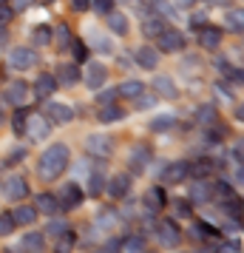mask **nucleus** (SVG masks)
<instances>
[{"mask_svg":"<svg viewBox=\"0 0 244 253\" xmlns=\"http://www.w3.org/2000/svg\"><path fill=\"white\" fill-rule=\"evenodd\" d=\"M69 160H71V151L69 145H63V142H54L51 148H46L40 154V162H37V173H40V179H57L63 176V171L69 168Z\"/></svg>","mask_w":244,"mask_h":253,"instance_id":"obj_1","label":"nucleus"},{"mask_svg":"<svg viewBox=\"0 0 244 253\" xmlns=\"http://www.w3.org/2000/svg\"><path fill=\"white\" fill-rule=\"evenodd\" d=\"M23 134L32 142H43V139L51 137V123H48L46 117H40V114H32V117H26V128H23Z\"/></svg>","mask_w":244,"mask_h":253,"instance_id":"obj_2","label":"nucleus"},{"mask_svg":"<svg viewBox=\"0 0 244 253\" xmlns=\"http://www.w3.org/2000/svg\"><path fill=\"white\" fill-rule=\"evenodd\" d=\"M156 236H159L162 248H176L182 242V230L174 219H162V222H156Z\"/></svg>","mask_w":244,"mask_h":253,"instance_id":"obj_3","label":"nucleus"},{"mask_svg":"<svg viewBox=\"0 0 244 253\" xmlns=\"http://www.w3.org/2000/svg\"><path fill=\"white\" fill-rule=\"evenodd\" d=\"M82 199H85V194H82V188L77 182H66L63 188H60V194H57L60 211H74Z\"/></svg>","mask_w":244,"mask_h":253,"instance_id":"obj_4","label":"nucleus"},{"mask_svg":"<svg viewBox=\"0 0 244 253\" xmlns=\"http://www.w3.org/2000/svg\"><path fill=\"white\" fill-rule=\"evenodd\" d=\"M85 151L91 157H97V160H108L114 154V139L103 137V134H91V137L85 139Z\"/></svg>","mask_w":244,"mask_h":253,"instance_id":"obj_5","label":"nucleus"},{"mask_svg":"<svg viewBox=\"0 0 244 253\" xmlns=\"http://www.w3.org/2000/svg\"><path fill=\"white\" fill-rule=\"evenodd\" d=\"M151 160H153V151L148 148V145H142V142H139V145H134L131 154H128V165H131V171H134V173L148 171Z\"/></svg>","mask_w":244,"mask_h":253,"instance_id":"obj_6","label":"nucleus"},{"mask_svg":"<svg viewBox=\"0 0 244 253\" xmlns=\"http://www.w3.org/2000/svg\"><path fill=\"white\" fill-rule=\"evenodd\" d=\"M37 60H40L37 51H32V48H26V46L9 51V66L17 71H26V69H32V66H37Z\"/></svg>","mask_w":244,"mask_h":253,"instance_id":"obj_7","label":"nucleus"},{"mask_svg":"<svg viewBox=\"0 0 244 253\" xmlns=\"http://www.w3.org/2000/svg\"><path fill=\"white\" fill-rule=\"evenodd\" d=\"M3 194H6V199H9V202H20V199H26V196H29V182H26L20 173H12V176L6 179Z\"/></svg>","mask_w":244,"mask_h":253,"instance_id":"obj_8","label":"nucleus"},{"mask_svg":"<svg viewBox=\"0 0 244 253\" xmlns=\"http://www.w3.org/2000/svg\"><path fill=\"white\" fill-rule=\"evenodd\" d=\"M187 173H190V162L179 160V162H171V165H165L162 171V182L165 185H176V182H185Z\"/></svg>","mask_w":244,"mask_h":253,"instance_id":"obj_9","label":"nucleus"},{"mask_svg":"<svg viewBox=\"0 0 244 253\" xmlns=\"http://www.w3.org/2000/svg\"><path fill=\"white\" fill-rule=\"evenodd\" d=\"M131 191V176L128 173H116L111 176L108 182H105V194L111 196V199H125Z\"/></svg>","mask_w":244,"mask_h":253,"instance_id":"obj_10","label":"nucleus"},{"mask_svg":"<svg viewBox=\"0 0 244 253\" xmlns=\"http://www.w3.org/2000/svg\"><path fill=\"white\" fill-rule=\"evenodd\" d=\"M159 43V51H182L185 48V35L176 32V29H165L162 35L156 37Z\"/></svg>","mask_w":244,"mask_h":253,"instance_id":"obj_11","label":"nucleus"},{"mask_svg":"<svg viewBox=\"0 0 244 253\" xmlns=\"http://www.w3.org/2000/svg\"><path fill=\"white\" fill-rule=\"evenodd\" d=\"M105 80H108V69H105L103 63H88V69H85V77H82V83H85L91 91H97L100 85H105Z\"/></svg>","mask_w":244,"mask_h":253,"instance_id":"obj_12","label":"nucleus"},{"mask_svg":"<svg viewBox=\"0 0 244 253\" xmlns=\"http://www.w3.org/2000/svg\"><path fill=\"white\" fill-rule=\"evenodd\" d=\"M142 202H145V208H148V213H159V211H165V202H168V194H165V188H148V194L142 196Z\"/></svg>","mask_w":244,"mask_h":253,"instance_id":"obj_13","label":"nucleus"},{"mask_svg":"<svg viewBox=\"0 0 244 253\" xmlns=\"http://www.w3.org/2000/svg\"><path fill=\"white\" fill-rule=\"evenodd\" d=\"M3 100L20 108V105H23L26 100H29V85H26V83H20V80L9 83V85H6V97H3Z\"/></svg>","mask_w":244,"mask_h":253,"instance_id":"obj_14","label":"nucleus"},{"mask_svg":"<svg viewBox=\"0 0 244 253\" xmlns=\"http://www.w3.org/2000/svg\"><path fill=\"white\" fill-rule=\"evenodd\" d=\"M54 91H57V77L54 74H40L35 83V97L37 100H48Z\"/></svg>","mask_w":244,"mask_h":253,"instance_id":"obj_15","label":"nucleus"},{"mask_svg":"<svg viewBox=\"0 0 244 253\" xmlns=\"http://www.w3.org/2000/svg\"><path fill=\"white\" fill-rule=\"evenodd\" d=\"M153 88H156V94L165 97V100H176V97H179V88H176V83L171 80L168 74H156V77H153Z\"/></svg>","mask_w":244,"mask_h":253,"instance_id":"obj_16","label":"nucleus"},{"mask_svg":"<svg viewBox=\"0 0 244 253\" xmlns=\"http://www.w3.org/2000/svg\"><path fill=\"white\" fill-rule=\"evenodd\" d=\"M82 80L80 69H77V63H63L57 69V85H77Z\"/></svg>","mask_w":244,"mask_h":253,"instance_id":"obj_17","label":"nucleus"},{"mask_svg":"<svg viewBox=\"0 0 244 253\" xmlns=\"http://www.w3.org/2000/svg\"><path fill=\"white\" fill-rule=\"evenodd\" d=\"M35 208H37V213H46V216H57V213H63L54 194H40L35 199Z\"/></svg>","mask_w":244,"mask_h":253,"instance_id":"obj_18","label":"nucleus"},{"mask_svg":"<svg viewBox=\"0 0 244 253\" xmlns=\"http://www.w3.org/2000/svg\"><path fill=\"white\" fill-rule=\"evenodd\" d=\"M46 114L51 117L54 123L66 126V123H71V120H74V108H69V105H63V103H48L46 105Z\"/></svg>","mask_w":244,"mask_h":253,"instance_id":"obj_19","label":"nucleus"},{"mask_svg":"<svg viewBox=\"0 0 244 253\" xmlns=\"http://www.w3.org/2000/svg\"><path fill=\"white\" fill-rule=\"evenodd\" d=\"M190 236H193V239L216 242V239H221V230L216 228V225H210V222H196V225L190 228Z\"/></svg>","mask_w":244,"mask_h":253,"instance_id":"obj_20","label":"nucleus"},{"mask_svg":"<svg viewBox=\"0 0 244 253\" xmlns=\"http://www.w3.org/2000/svg\"><path fill=\"white\" fill-rule=\"evenodd\" d=\"M94 222H97V228H103V230H116L119 228V211H114V208H103Z\"/></svg>","mask_w":244,"mask_h":253,"instance_id":"obj_21","label":"nucleus"},{"mask_svg":"<svg viewBox=\"0 0 244 253\" xmlns=\"http://www.w3.org/2000/svg\"><path fill=\"white\" fill-rule=\"evenodd\" d=\"M137 63H139L142 69L153 71L156 66H159V51L151 48V46H139V48H137Z\"/></svg>","mask_w":244,"mask_h":253,"instance_id":"obj_22","label":"nucleus"},{"mask_svg":"<svg viewBox=\"0 0 244 253\" xmlns=\"http://www.w3.org/2000/svg\"><path fill=\"white\" fill-rule=\"evenodd\" d=\"M37 216H40V213H37V208H35V205H32V208H29V205H20V208H14V211H12L14 225H23V228L35 225Z\"/></svg>","mask_w":244,"mask_h":253,"instance_id":"obj_23","label":"nucleus"},{"mask_svg":"<svg viewBox=\"0 0 244 253\" xmlns=\"http://www.w3.org/2000/svg\"><path fill=\"white\" fill-rule=\"evenodd\" d=\"M199 43H202V48H208V51H213V48H219L221 43V29H216V26H205L202 29V35H199Z\"/></svg>","mask_w":244,"mask_h":253,"instance_id":"obj_24","label":"nucleus"},{"mask_svg":"<svg viewBox=\"0 0 244 253\" xmlns=\"http://www.w3.org/2000/svg\"><path fill=\"white\" fill-rule=\"evenodd\" d=\"M105 17H108V29H111V32H114V35H128L131 32V26H128V17H125V14L122 12H114V9H111V12L105 14Z\"/></svg>","mask_w":244,"mask_h":253,"instance_id":"obj_25","label":"nucleus"},{"mask_svg":"<svg viewBox=\"0 0 244 253\" xmlns=\"http://www.w3.org/2000/svg\"><path fill=\"white\" fill-rule=\"evenodd\" d=\"M103 126H111V123H122L125 120V111L119 108V105H114V103H108V105H103L100 108V117H97Z\"/></svg>","mask_w":244,"mask_h":253,"instance_id":"obj_26","label":"nucleus"},{"mask_svg":"<svg viewBox=\"0 0 244 253\" xmlns=\"http://www.w3.org/2000/svg\"><path fill=\"white\" fill-rule=\"evenodd\" d=\"M221 208H224V216L230 219V222H242L244 205H242V196H239V194H233L230 199H224V202H221Z\"/></svg>","mask_w":244,"mask_h":253,"instance_id":"obj_27","label":"nucleus"},{"mask_svg":"<svg viewBox=\"0 0 244 253\" xmlns=\"http://www.w3.org/2000/svg\"><path fill=\"white\" fill-rule=\"evenodd\" d=\"M165 29H168V26H165L162 17H153V14H148V17L142 20V35H145V37H159Z\"/></svg>","mask_w":244,"mask_h":253,"instance_id":"obj_28","label":"nucleus"},{"mask_svg":"<svg viewBox=\"0 0 244 253\" xmlns=\"http://www.w3.org/2000/svg\"><path fill=\"white\" fill-rule=\"evenodd\" d=\"M196 120H199V126H216L219 123V111H216V105H199L196 108Z\"/></svg>","mask_w":244,"mask_h":253,"instance_id":"obj_29","label":"nucleus"},{"mask_svg":"<svg viewBox=\"0 0 244 253\" xmlns=\"http://www.w3.org/2000/svg\"><path fill=\"white\" fill-rule=\"evenodd\" d=\"M145 245H148L145 233H131L119 239V251H145Z\"/></svg>","mask_w":244,"mask_h":253,"instance_id":"obj_30","label":"nucleus"},{"mask_svg":"<svg viewBox=\"0 0 244 253\" xmlns=\"http://www.w3.org/2000/svg\"><path fill=\"white\" fill-rule=\"evenodd\" d=\"M213 199V191H210V185L205 179H199L193 188H190V202H210Z\"/></svg>","mask_w":244,"mask_h":253,"instance_id":"obj_31","label":"nucleus"},{"mask_svg":"<svg viewBox=\"0 0 244 253\" xmlns=\"http://www.w3.org/2000/svg\"><path fill=\"white\" fill-rule=\"evenodd\" d=\"M224 23H227V29H230V32L242 35V32H244V14H242V9H233V12H227V14H224Z\"/></svg>","mask_w":244,"mask_h":253,"instance_id":"obj_32","label":"nucleus"},{"mask_svg":"<svg viewBox=\"0 0 244 253\" xmlns=\"http://www.w3.org/2000/svg\"><path fill=\"white\" fill-rule=\"evenodd\" d=\"M142 91H145V85H142L139 80H128V83H122V85L116 88V94H119V97H128V100L139 97Z\"/></svg>","mask_w":244,"mask_h":253,"instance_id":"obj_33","label":"nucleus"},{"mask_svg":"<svg viewBox=\"0 0 244 253\" xmlns=\"http://www.w3.org/2000/svg\"><path fill=\"white\" fill-rule=\"evenodd\" d=\"M20 248H26V251H43V248H46V236L37 233V230H32V233L23 236V245H20Z\"/></svg>","mask_w":244,"mask_h":253,"instance_id":"obj_34","label":"nucleus"},{"mask_svg":"<svg viewBox=\"0 0 244 253\" xmlns=\"http://www.w3.org/2000/svg\"><path fill=\"white\" fill-rule=\"evenodd\" d=\"M210 171H213V162H210V160L190 162V173H187V176H193V179H205Z\"/></svg>","mask_w":244,"mask_h":253,"instance_id":"obj_35","label":"nucleus"},{"mask_svg":"<svg viewBox=\"0 0 244 253\" xmlns=\"http://www.w3.org/2000/svg\"><path fill=\"white\" fill-rule=\"evenodd\" d=\"M69 51H71V57H74V63H85V60H88V46H85L82 40H71Z\"/></svg>","mask_w":244,"mask_h":253,"instance_id":"obj_36","label":"nucleus"},{"mask_svg":"<svg viewBox=\"0 0 244 253\" xmlns=\"http://www.w3.org/2000/svg\"><path fill=\"white\" fill-rule=\"evenodd\" d=\"M91 46L100 48V54H114V43H111L108 37L97 35V32H91Z\"/></svg>","mask_w":244,"mask_h":253,"instance_id":"obj_37","label":"nucleus"},{"mask_svg":"<svg viewBox=\"0 0 244 253\" xmlns=\"http://www.w3.org/2000/svg\"><path fill=\"white\" fill-rule=\"evenodd\" d=\"M105 191V176L100 171H94L91 176H88V194L91 196H100Z\"/></svg>","mask_w":244,"mask_h":253,"instance_id":"obj_38","label":"nucleus"},{"mask_svg":"<svg viewBox=\"0 0 244 253\" xmlns=\"http://www.w3.org/2000/svg\"><path fill=\"white\" fill-rule=\"evenodd\" d=\"M210 191H213V199L224 202V199H230L233 196V185L230 182H213L210 185Z\"/></svg>","mask_w":244,"mask_h":253,"instance_id":"obj_39","label":"nucleus"},{"mask_svg":"<svg viewBox=\"0 0 244 253\" xmlns=\"http://www.w3.org/2000/svg\"><path fill=\"white\" fill-rule=\"evenodd\" d=\"M176 126V117L174 114H165V117H156V120H151V131H171V128Z\"/></svg>","mask_w":244,"mask_h":253,"instance_id":"obj_40","label":"nucleus"},{"mask_svg":"<svg viewBox=\"0 0 244 253\" xmlns=\"http://www.w3.org/2000/svg\"><path fill=\"white\" fill-rule=\"evenodd\" d=\"M54 32H57V46H60V51H69V43H71V29L66 23H60L57 29H54Z\"/></svg>","mask_w":244,"mask_h":253,"instance_id":"obj_41","label":"nucleus"},{"mask_svg":"<svg viewBox=\"0 0 244 253\" xmlns=\"http://www.w3.org/2000/svg\"><path fill=\"white\" fill-rule=\"evenodd\" d=\"M66 230H69V225H66V222H63V219L51 216V222H48V228L43 230V233H51V236H54V239H60V236H63V233H66Z\"/></svg>","mask_w":244,"mask_h":253,"instance_id":"obj_42","label":"nucleus"},{"mask_svg":"<svg viewBox=\"0 0 244 253\" xmlns=\"http://www.w3.org/2000/svg\"><path fill=\"white\" fill-rule=\"evenodd\" d=\"M51 35H54L51 26H37L35 29V43H51Z\"/></svg>","mask_w":244,"mask_h":253,"instance_id":"obj_43","label":"nucleus"},{"mask_svg":"<svg viewBox=\"0 0 244 253\" xmlns=\"http://www.w3.org/2000/svg\"><path fill=\"white\" fill-rule=\"evenodd\" d=\"M134 103H137V108H139V111H148V108H153V105H156V97H151V94L142 91L139 97H134Z\"/></svg>","mask_w":244,"mask_h":253,"instance_id":"obj_44","label":"nucleus"},{"mask_svg":"<svg viewBox=\"0 0 244 253\" xmlns=\"http://www.w3.org/2000/svg\"><path fill=\"white\" fill-rule=\"evenodd\" d=\"M14 230V219H12V211L9 213H0V236H9Z\"/></svg>","mask_w":244,"mask_h":253,"instance_id":"obj_45","label":"nucleus"},{"mask_svg":"<svg viewBox=\"0 0 244 253\" xmlns=\"http://www.w3.org/2000/svg\"><path fill=\"white\" fill-rule=\"evenodd\" d=\"M12 128H14V134H17V137H23V128H26V111H23V108L12 117Z\"/></svg>","mask_w":244,"mask_h":253,"instance_id":"obj_46","label":"nucleus"},{"mask_svg":"<svg viewBox=\"0 0 244 253\" xmlns=\"http://www.w3.org/2000/svg\"><path fill=\"white\" fill-rule=\"evenodd\" d=\"M116 97H119V94H116V88H105V91L97 94V103H100V105H108V103H114Z\"/></svg>","mask_w":244,"mask_h":253,"instance_id":"obj_47","label":"nucleus"},{"mask_svg":"<svg viewBox=\"0 0 244 253\" xmlns=\"http://www.w3.org/2000/svg\"><path fill=\"white\" fill-rule=\"evenodd\" d=\"M111 6H114V0H91V9L97 14H108L111 12Z\"/></svg>","mask_w":244,"mask_h":253,"instance_id":"obj_48","label":"nucleus"},{"mask_svg":"<svg viewBox=\"0 0 244 253\" xmlns=\"http://www.w3.org/2000/svg\"><path fill=\"white\" fill-rule=\"evenodd\" d=\"M174 208H176V216H190V202H185V199H176Z\"/></svg>","mask_w":244,"mask_h":253,"instance_id":"obj_49","label":"nucleus"},{"mask_svg":"<svg viewBox=\"0 0 244 253\" xmlns=\"http://www.w3.org/2000/svg\"><path fill=\"white\" fill-rule=\"evenodd\" d=\"M14 17V12H12V6H6L3 0H0V23H9Z\"/></svg>","mask_w":244,"mask_h":253,"instance_id":"obj_50","label":"nucleus"},{"mask_svg":"<svg viewBox=\"0 0 244 253\" xmlns=\"http://www.w3.org/2000/svg\"><path fill=\"white\" fill-rule=\"evenodd\" d=\"M190 26H193L196 32H202V29L208 26V20H205V14H193V17H190Z\"/></svg>","mask_w":244,"mask_h":253,"instance_id":"obj_51","label":"nucleus"},{"mask_svg":"<svg viewBox=\"0 0 244 253\" xmlns=\"http://www.w3.org/2000/svg\"><path fill=\"white\" fill-rule=\"evenodd\" d=\"M9 6H12V12H23L32 6V0H9Z\"/></svg>","mask_w":244,"mask_h":253,"instance_id":"obj_52","label":"nucleus"},{"mask_svg":"<svg viewBox=\"0 0 244 253\" xmlns=\"http://www.w3.org/2000/svg\"><path fill=\"white\" fill-rule=\"evenodd\" d=\"M6 46H9V29L6 23H0V51H6Z\"/></svg>","mask_w":244,"mask_h":253,"instance_id":"obj_53","label":"nucleus"},{"mask_svg":"<svg viewBox=\"0 0 244 253\" xmlns=\"http://www.w3.org/2000/svg\"><path fill=\"white\" fill-rule=\"evenodd\" d=\"M71 9L74 12H85V9H91V0H71Z\"/></svg>","mask_w":244,"mask_h":253,"instance_id":"obj_54","label":"nucleus"},{"mask_svg":"<svg viewBox=\"0 0 244 253\" xmlns=\"http://www.w3.org/2000/svg\"><path fill=\"white\" fill-rule=\"evenodd\" d=\"M105 251H119V239H111L105 245Z\"/></svg>","mask_w":244,"mask_h":253,"instance_id":"obj_55","label":"nucleus"},{"mask_svg":"<svg viewBox=\"0 0 244 253\" xmlns=\"http://www.w3.org/2000/svg\"><path fill=\"white\" fill-rule=\"evenodd\" d=\"M0 123H3V97H0Z\"/></svg>","mask_w":244,"mask_h":253,"instance_id":"obj_56","label":"nucleus"},{"mask_svg":"<svg viewBox=\"0 0 244 253\" xmlns=\"http://www.w3.org/2000/svg\"><path fill=\"white\" fill-rule=\"evenodd\" d=\"M0 165H3V162H0Z\"/></svg>","mask_w":244,"mask_h":253,"instance_id":"obj_57","label":"nucleus"}]
</instances>
